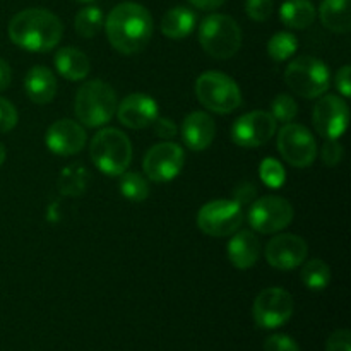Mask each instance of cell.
Masks as SVG:
<instances>
[{"label": "cell", "mask_w": 351, "mask_h": 351, "mask_svg": "<svg viewBox=\"0 0 351 351\" xmlns=\"http://www.w3.org/2000/svg\"><path fill=\"white\" fill-rule=\"evenodd\" d=\"M308 247L302 237L293 233H281L269 240L266 245V261L271 267L280 271H291L302 266L307 259Z\"/></svg>", "instance_id": "obj_15"}, {"label": "cell", "mask_w": 351, "mask_h": 351, "mask_svg": "<svg viewBox=\"0 0 351 351\" xmlns=\"http://www.w3.org/2000/svg\"><path fill=\"white\" fill-rule=\"evenodd\" d=\"M9 38L14 45L33 53L50 51L60 43L64 24L47 9H26L9 23Z\"/></svg>", "instance_id": "obj_2"}, {"label": "cell", "mask_w": 351, "mask_h": 351, "mask_svg": "<svg viewBox=\"0 0 351 351\" xmlns=\"http://www.w3.org/2000/svg\"><path fill=\"white\" fill-rule=\"evenodd\" d=\"M84 170L75 167H69L62 170L60 178H58V189L65 195H79L84 192L86 177Z\"/></svg>", "instance_id": "obj_29"}, {"label": "cell", "mask_w": 351, "mask_h": 351, "mask_svg": "<svg viewBox=\"0 0 351 351\" xmlns=\"http://www.w3.org/2000/svg\"><path fill=\"white\" fill-rule=\"evenodd\" d=\"M77 2H82V3H88V2H93V0H77Z\"/></svg>", "instance_id": "obj_43"}, {"label": "cell", "mask_w": 351, "mask_h": 351, "mask_svg": "<svg viewBox=\"0 0 351 351\" xmlns=\"http://www.w3.org/2000/svg\"><path fill=\"white\" fill-rule=\"evenodd\" d=\"M5 147H3V144L0 143V167L3 165V161H5Z\"/></svg>", "instance_id": "obj_42"}, {"label": "cell", "mask_w": 351, "mask_h": 351, "mask_svg": "<svg viewBox=\"0 0 351 351\" xmlns=\"http://www.w3.org/2000/svg\"><path fill=\"white\" fill-rule=\"evenodd\" d=\"M228 259L237 269H250L259 261L261 242L250 230H237L226 247Z\"/></svg>", "instance_id": "obj_19"}, {"label": "cell", "mask_w": 351, "mask_h": 351, "mask_svg": "<svg viewBox=\"0 0 351 351\" xmlns=\"http://www.w3.org/2000/svg\"><path fill=\"white\" fill-rule=\"evenodd\" d=\"M182 139L191 151H204L213 144L216 136V123L208 113L192 112L182 123Z\"/></svg>", "instance_id": "obj_18"}, {"label": "cell", "mask_w": 351, "mask_h": 351, "mask_svg": "<svg viewBox=\"0 0 351 351\" xmlns=\"http://www.w3.org/2000/svg\"><path fill=\"white\" fill-rule=\"evenodd\" d=\"M297 113H298L297 101H295L290 95H285V93L278 95L276 98H274L273 105H271V115L274 117L276 122H283V123L291 122V120L297 117Z\"/></svg>", "instance_id": "obj_31"}, {"label": "cell", "mask_w": 351, "mask_h": 351, "mask_svg": "<svg viewBox=\"0 0 351 351\" xmlns=\"http://www.w3.org/2000/svg\"><path fill=\"white\" fill-rule=\"evenodd\" d=\"M195 96L202 106L218 115L232 113L242 105V91L230 75L208 71L195 81Z\"/></svg>", "instance_id": "obj_6"}, {"label": "cell", "mask_w": 351, "mask_h": 351, "mask_svg": "<svg viewBox=\"0 0 351 351\" xmlns=\"http://www.w3.org/2000/svg\"><path fill=\"white\" fill-rule=\"evenodd\" d=\"M315 7L311 0H287L280 7V19L290 29H307L315 21Z\"/></svg>", "instance_id": "obj_24"}, {"label": "cell", "mask_w": 351, "mask_h": 351, "mask_svg": "<svg viewBox=\"0 0 351 351\" xmlns=\"http://www.w3.org/2000/svg\"><path fill=\"white\" fill-rule=\"evenodd\" d=\"M273 0H245L247 16L257 23H264L273 14Z\"/></svg>", "instance_id": "obj_32"}, {"label": "cell", "mask_w": 351, "mask_h": 351, "mask_svg": "<svg viewBox=\"0 0 351 351\" xmlns=\"http://www.w3.org/2000/svg\"><path fill=\"white\" fill-rule=\"evenodd\" d=\"M243 209L237 201L216 199L202 206L197 213V226L209 237L233 235L242 226Z\"/></svg>", "instance_id": "obj_8"}, {"label": "cell", "mask_w": 351, "mask_h": 351, "mask_svg": "<svg viewBox=\"0 0 351 351\" xmlns=\"http://www.w3.org/2000/svg\"><path fill=\"white\" fill-rule=\"evenodd\" d=\"M119 99L110 84L103 81H88L79 88L74 101V112L86 127H101L115 117Z\"/></svg>", "instance_id": "obj_4"}, {"label": "cell", "mask_w": 351, "mask_h": 351, "mask_svg": "<svg viewBox=\"0 0 351 351\" xmlns=\"http://www.w3.org/2000/svg\"><path fill=\"white\" fill-rule=\"evenodd\" d=\"M302 281L308 290H324L331 281V269L322 259H311L302 269Z\"/></svg>", "instance_id": "obj_26"}, {"label": "cell", "mask_w": 351, "mask_h": 351, "mask_svg": "<svg viewBox=\"0 0 351 351\" xmlns=\"http://www.w3.org/2000/svg\"><path fill=\"white\" fill-rule=\"evenodd\" d=\"M199 43L213 58H232L242 47V29L233 17L211 14L199 26Z\"/></svg>", "instance_id": "obj_5"}, {"label": "cell", "mask_w": 351, "mask_h": 351, "mask_svg": "<svg viewBox=\"0 0 351 351\" xmlns=\"http://www.w3.org/2000/svg\"><path fill=\"white\" fill-rule=\"evenodd\" d=\"M298 48V40L291 33L281 31L276 33L269 41H267V55L274 62H285L293 57Z\"/></svg>", "instance_id": "obj_28"}, {"label": "cell", "mask_w": 351, "mask_h": 351, "mask_svg": "<svg viewBox=\"0 0 351 351\" xmlns=\"http://www.w3.org/2000/svg\"><path fill=\"white\" fill-rule=\"evenodd\" d=\"M259 175L261 180L264 182V185L271 189H280L281 185L287 180V171L285 167L276 160V158H266V160L261 163L259 167Z\"/></svg>", "instance_id": "obj_30"}, {"label": "cell", "mask_w": 351, "mask_h": 351, "mask_svg": "<svg viewBox=\"0 0 351 351\" xmlns=\"http://www.w3.org/2000/svg\"><path fill=\"white\" fill-rule=\"evenodd\" d=\"M57 88L58 84L53 72L45 65H34L24 77V91H26L27 98L36 105H47V103L53 101Z\"/></svg>", "instance_id": "obj_20"}, {"label": "cell", "mask_w": 351, "mask_h": 351, "mask_svg": "<svg viewBox=\"0 0 351 351\" xmlns=\"http://www.w3.org/2000/svg\"><path fill=\"white\" fill-rule=\"evenodd\" d=\"M343 154H345V149H343L341 143L338 139H328L322 146L321 158L324 161V165L328 167H338L343 160Z\"/></svg>", "instance_id": "obj_34"}, {"label": "cell", "mask_w": 351, "mask_h": 351, "mask_svg": "<svg viewBox=\"0 0 351 351\" xmlns=\"http://www.w3.org/2000/svg\"><path fill=\"white\" fill-rule=\"evenodd\" d=\"M293 308V297L287 290L266 288L254 300L252 317L259 328L278 329L290 321Z\"/></svg>", "instance_id": "obj_11"}, {"label": "cell", "mask_w": 351, "mask_h": 351, "mask_svg": "<svg viewBox=\"0 0 351 351\" xmlns=\"http://www.w3.org/2000/svg\"><path fill=\"white\" fill-rule=\"evenodd\" d=\"M17 110L9 99L0 98V134L10 132L17 125Z\"/></svg>", "instance_id": "obj_33"}, {"label": "cell", "mask_w": 351, "mask_h": 351, "mask_svg": "<svg viewBox=\"0 0 351 351\" xmlns=\"http://www.w3.org/2000/svg\"><path fill=\"white\" fill-rule=\"evenodd\" d=\"M89 156L101 173L119 177L132 161V143L119 129H101L91 139Z\"/></svg>", "instance_id": "obj_3"}, {"label": "cell", "mask_w": 351, "mask_h": 351, "mask_svg": "<svg viewBox=\"0 0 351 351\" xmlns=\"http://www.w3.org/2000/svg\"><path fill=\"white\" fill-rule=\"evenodd\" d=\"M105 29L110 45L117 51L134 55L147 47L154 24L146 7L136 2H123L110 10Z\"/></svg>", "instance_id": "obj_1"}, {"label": "cell", "mask_w": 351, "mask_h": 351, "mask_svg": "<svg viewBox=\"0 0 351 351\" xmlns=\"http://www.w3.org/2000/svg\"><path fill=\"white\" fill-rule=\"evenodd\" d=\"M117 115L120 123L129 129H146L158 119V103L143 93H132L117 106Z\"/></svg>", "instance_id": "obj_17"}, {"label": "cell", "mask_w": 351, "mask_h": 351, "mask_svg": "<svg viewBox=\"0 0 351 351\" xmlns=\"http://www.w3.org/2000/svg\"><path fill=\"white\" fill-rule=\"evenodd\" d=\"M55 67L58 74L67 81H82L88 77L91 71V64L86 53H82L79 48L65 47L55 53Z\"/></svg>", "instance_id": "obj_21"}, {"label": "cell", "mask_w": 351, "mask_h": 351, "mask_svg": "<svg viewBox=\"0 0 351 351\" xmlns=\"http://www.w3.org/2000/svg\"><path fill=\"white\" fill-rule=\"evenodd\" d=\"M264 351H300V346L290 336L273 335L264 341Z\"/></svg>", "instance_id": "obj_35"}, {"label": "cell", "mask_w": 351, "mask_h": 351, "mask_svg": "<svg viewBox=\"0 0 351 351\" xmlns=\"http://www.w3.org/2000/svg\"><path fill=\"white\" fill-rule=\"evenodd\" d=\"M185 154L177 143H160L149 147L143 161L146 177L153 182H170L184 170Z\"/></svg>", "instance_id": "obj_13"}, {"label": "cell", "mask_w": 351, "mask_h": 351, "mask_svg": "<svg viewBox=\"0 0 351 351\" xmlns=\"http://www.w3.org/2000/svg\"><path fill=\"white\" fill-rule=\"evenodd\" d=\"M350 110L338 95H322L312 112L315 130L326 139H339L348 129Z\"/></svg>", "instance_id": "obj_14"}, {"label": "cell", "mask_w": 351, "mask_h": 351, "mask_svg": "<svg viewBox=\"0 0 351 351\" xmlns=\"http://www.w3.org/2000/svg\"><path fill=\"white\" fill-rule=\"evenodd\" d=\"M153 127L154 134L158 137H163V139H171V137L177 136V125L170 119H167V117H158L153 122Z\"/></svg>", "instance_id": "obj_37"}, {"label": "cell", "mask_w": 351, "mask_h": 351, "mask_svg": "<svg viewBox=\"0 0 351 351\" xmlns=\"http://www.w3.org/2000/svg\"><path fill=\"white\" fill-rule=\"evenodd\" d=\"M197 17L187 7H173L161 19V33L170 40H184L194 31Z\"/></svg>", "instance_id": "obj_23"}, {"label": "cell", "mask_w": 351, "mask_h": 351, "mask_svg": "<svg viewBox=\"0 0 351 351\" xmlns=\"http://www.w3.org/2000/svg\"><path fill=\"white\" fill-rule=\"evenodd\" d=\"M278 151L295 168L311 167L317 156V144L307 127L288 122L278 132Z\"/></svg>", "instance_id": "obj_9"}, {"label": "cell", "mask_w": 351, "mask_h": 351, "mask_svg": "<svg viewBox=\"0 0 351 351\" xmlns=\"http://www.w3.org/2000/svg\"><path fill=\"white\" fill-rule=\"evenodd\" d=\"M74 26H75V31H77L79 36L86 38V40H89V38H95L103 27L101 9H99V7H95V5H88V7H84V9H81L77 12V16H75Z\"/></svg>", "instance_id": "obj_25"}, {"label": "cell", "mask_w": 351, "mask_h": 351, "mask_svg": "<svg viewBox=\"0 0 351 351\" xmlns=\"http://www.w3.org/2000/svg\"><path fill=\"white\" fill-rule=\"evenodd\" d=\"M247 218L256 232L264 235L278 233L293 221V206L280 195H264L252 202Z\"/></svg>", "instance_id": "obj_10"}, {"label": "cell", "mask_w": 351, "mask_h": 351, "mask_svg": "<svg viewBox=\"0 0 351 351\" xmlns=\"http://www.w3.org/2000/svg\"><path fill=\"white\" fill-rule=\"evenodd\" d=\"M326 351H351V335L348 329H338L326 343Z\"/></svg>", "instance_id": "obj_36"}, {"label": "cell", "mask_w": 351, "mask_h": 351, "mask_svg": "<svg viewBox=\"0 0 351 351\" xmlns=\"http://www.w3.org/2000/svg\"><path fill=\"white\" fill-rule=\"evenodd\" d=\"M86 130L77 122L69 119L57 120L51 123L45 136V143L51 153L58 156H72L86 146Z\"/></svg>", "instance_id": "obj_16"}, {"label": "cell", "mask_w": 351, "mask_h": 351, "mask_svg": "<svg viewBox=\"0 0 351 351\" xmlns=\"http://www.w3.org/2000/svg\"><path fill=\"white\" fill-rule=\"evenodd\" d=\"M10 81H12V69L3 58H0V91L9 88Z\"/></svg>", "instance_id": "obj_39"}, {"label": "cell", "mask_w": 351, "mask_h": 351, "mask_svg": "<svg viewBox=\"0 0 351 351\" xmlns=\"http://www.w3.org/2000/svg\"><path fill=\"white\" fill-rule=\"evenodd\" d=\"M351 0H322L319 17L324 27L332 33L345 34L351 29Z\"/></svg>", "instance_id": "obj_22"}, {"label": "cell", "mask_w": 351, "mask_h": 351, "mask_svg": "<svg viewBox=\"0 0 351 351\" xmlns=\"http://www.w3.org/2000/svg\"><path fill=\"white\" fill-rule=\"evenodd\" d=\"M120 192L125 199L132 202H143L149 195V185L146 178L136 171H123L119 182Z\"/></svg>", "instance_id": "obj_27"}, {"label": "cell", "mask_w": 351, "mask_h": 351, "mask_svg": "<svg viewBox=\"0 0 351 351\" xmlns=\"http://www.w3.org/2000/svg\"><path fill=\"white\" fill-rule=\"evenodd\" d=\"M336 89L341 93V96L350 98L351 96V67L350 65H343L336 74Z\"/></svg>", "instance_id": "obj_38"}, {"label": "cell", "mask_w": 351, "mask_h": 351, "mask_svg": "<svg viewBox=\"0 0 351 351\" xmlns=\"http://www.w3.org/2000/svg\"><path fill=\"white\" fill-rule=\"evenodd\" d=\"M287 86L298 96L314 99L328 93L331 84V74L328 65L315 57H297L285 71Z\"/></svg>", "instance_id": "obj_7"}, {"label": "cell", "mask_w": 351, "mask_h": 351, "mask_svg": "<svg viewBox=\"0 0 351 351\" xmlns=\"http://www.w3.org/2000/svg\"><path fill=\"white\" fill-rule=\"evenodd\" d=\"M194 7L201 10H215L225 3V0H189Z\"/></svg>", "instance_id": "obj_41"}, {"label": "cell", "mask_w": 351, "mask_h": 351, "mask_svg": "<svg viewBox=\"0 0 351 351\" xmlns=\"http://www.w3.org/2000/svg\"><path fill=\"white\" fill-rule=\"evenodd\" d=\"M278 122L269 112L256 110L239 117L232 127V139L237 146L254 149L269 143L276 132Z\"/></svg>", "instance_id": "obj_12"}, {"label": "cell", "mask_w": 351, "mask_h": 351, "mask_svg": "<svg viewBox=\"0 0 351 351\" xmlns=\"http://www.w3.org/2000/svg\"><path fill=\"white\" fill-rule=\"evenodd\" d=\"M235 194H237V199H235V201L239 202L240 206H242L243 202H249V201H252V197H254V195H256V189H254L252 185H247V184H243L242 187H240V191H237Z\"/></svg>", "instance_id": "obj_40"}]
</instances>
